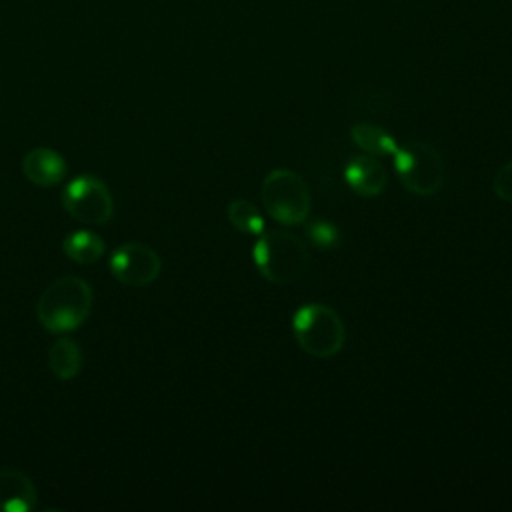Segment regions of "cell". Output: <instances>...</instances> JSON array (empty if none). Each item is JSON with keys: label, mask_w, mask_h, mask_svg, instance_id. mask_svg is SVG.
<instances>
[{"label": "cell", "mask_w": 512, "mask_h": 512, "mask_svg": "<svg viewBox=\"0 0 512 512\" xmlns=\"http://www.w3.org/2000/svg\"><path fill=\"white\" fill-rule=\"evenodd\" d=\"M92 286L80 276H60L50 282L36 304L38 322L52 334H66L86 322L92 312Z\"/></svg>", "instance_id": "cell-1"}, {"label": "cell", "mask_w": 512, "mask_h": 512, "mask_svg": "<svg viewBox=\"0 0 512 512\" xmlns=\"http://www.w3.org/2000/svg\"><path fill=\"white\" fill-rule=\"evenodd\" d=\"M254 264L262 278L276 286L300 280L310 268L308 246L286 230H264L254 244Z\"/></svg>", "instance_id": "cell-2"}, {"label": "cell", "mask_w": 512, "mask_h": 512, "mask_svg": "<svg viewBox=\"0 0 512 512\" xmlns=\"http://www.w3.org/2000/svg\"><path fill=\"white\" fill-rule=\"evenodd\" d=\"M296 344L310 356L332 358L346 342V328L338 312L326 304L312 302L300 306L292 316Z\"/></svg>", "instance_id": "cell-3"}, {"label": "cell", "mask_w": 512, "mask_h": 512, "mask_svg": "<svg viewBox=\"0 0 512 512\" xmlns=\"http://www.w3.org/2000/svg\"><path fill=\"white\" fill-rule=\"evenodd\" d=\"M260 196L264 210L282 224H302L306 222L312 206V196L306 180L290 170L276 168L268 172L260 186Z\"/></svg>", "instance_id": "cell-4"}, {"label": "cell", "mask_w": 512, "mask_h": 512, "mask_svg": "<svg viewBox=\"0 0 512 512\" xmlns=\"http://www.w3.org/2000/svg\"><path fill=\"white\" fill-rule=\"evenodd\" d=\"M394 172L404 188L416 196H432L444 182V160L426 142H410L394 152Z\"/></svg>", "instance_id": "cell-5"}, {"label": "cell", "mask_w": 512, "mask_h": 512, "mask_svg": "<svg viewBox=\"0 0 512 512\" xmlns=\"http://www.w3.org/2000/svg\"><path fill=\"white\" fill-rule=\"evenodd\" d=\"M66 212L82 224H106L114 214V198L104 180L94 174L72 178L62 192Z\"/></svg>", "instance_id": "cell-6"}, {"label": "cell", "mask_w": 512, "mask_h": 512, "mask_svg": "<svg viewBox=\"0 0 512 512\" xmlns=\"http://www.w3.org/2000/svg\"><path fill=\"white\" fill-rule=\"evenodd\" d=\"M108 268L120 284L144 288L160 276L162 260L158 252L144 242H124L112 252Z\"/></svg>", "instance_id": "cell-7"}, {"label": "cell", "mask_w": 512, "mask_h": 512, "mask_svg": "<svg viewBox=\"0 0 512 512\" xmlns=\"http://www.w3.org/2000/svg\"><path fill=\"white\" fill-rule=\"evenodd\" d=\"M22 172L28 182L40 188H52L64 180L66 162L56 150L48 146H36L22 158Z\"/></svg>", "instance_id": "cell-8"}, {"label": "cell", "mask_w": 512, "mask_h": 512, "mask_svg": "<svg viewBox=\"0 0 512 512\" xmlns=\"http://www.w3.org/2000/svg\"><path fill=\"white\" fill-rule=\"evenodd\" d=\"M344 178L348 186L358 196H364V198L382 194L388 184L386 168L382 166L380 160H376V156H370V154L354 156L344 168Z\"/></svg>", "instance_id": "cell-9"}, {"label": "cell", "mask_w": 512, "mask_h": 512, "mask_svg": "<svg viewBox=\"0 0 512 512\" xmlns=\"http://www.w3.org/2000/svg\"><path fill=\"white\" fill-rule=\"evenodd\" d=\"M34 482L16 468H0V512H30L36 508Z\"/></svg>", "instance_id": "cell-10"}, {"label": "cell", "mask_w": 512, "mask_h": 512, "mask_svg": "<svg viewBox=\"0 0 512 512\" xmlns=\"http://www.w3.org/2000/svg\"><path fill=\"white\" fill-rule=\"evenodd\" d=\"M48 368L62 382L76 378L82 370V350L76 340L58 336L48 348Z\"/></svg>", "instance_id": "cell-11"}, {"label": "cell", "mask_w": 512, "mask_h": 512, "mask_svg": "<svg viewBox=\"0 0 512 512\" xmlns=\"http://www.w3.org/2000/svg\"><path fill=\"white\" fill-rule=\"evenodd\" d=\"M62 250L76 264H92L104 256L106 244L92 230H74L62 240Z\"/></svg>", "instance_id": "cell-12"}, {"label": "cell", "mask_w": 512, "mask_h": 512, "mask_svg": "<svg viewBox=\"0 0 512 512\" xmlns=\"http://www.w3.org/2000/svg\"><path fill=\"white\" fill-rule=\"evenodd\" d=\"M350 136L354 144L370 156H388V154L394 156V152L398 150L396 140L386 130L374 124H366V122L354 124L350 130Z\"/></svg>", "instance_id": "cell-13"}, {"label": "cell", "mask_w": 512, "mask_h": 512, "mask_svg": "<svg viewBox=\"0 0 512 512\" xmlns=\"http://www.w3.org/2000/svg\"><path fill=\"white\" fill-rule=\"evenodd\" d=\"M226 216L228 222L240 230L242 234H260L264 232V218L260 214V210L244 200V198H236L226 206Z\"/></svg>", "instance_id": "cell-14"}, {"label": "cell", "mask_w": 512, "mask_h": 512, "mask_svg": "<svg viewBox=\"0 0 512 512\" xmlns=\"http://www.w3.org/2000/svg\"><path fill=\"white\" fill-rule=\"evenodd\" d=\"M306 234L312 240V244L318 248H332L338 244V238H340L338 228L332 222H322V220L308 224Z\"/></svg>", "instance_id": "cell-15"}, {"label": "cell", "mask_w": 512, "mask_h": 512, "mask_svg": "<svg viewBox=\"0 0 512 512\" xmlns=\"http://www.w3.org/2000/svg\"><path fill=\"white\" fill-rule=\"evenodd\" d=\"M492 188L494 194L504 200V202H512V160L506 162L494 176L492 180Z\"/></svg>", "instance_id": "cell-16"}]
</instances>
